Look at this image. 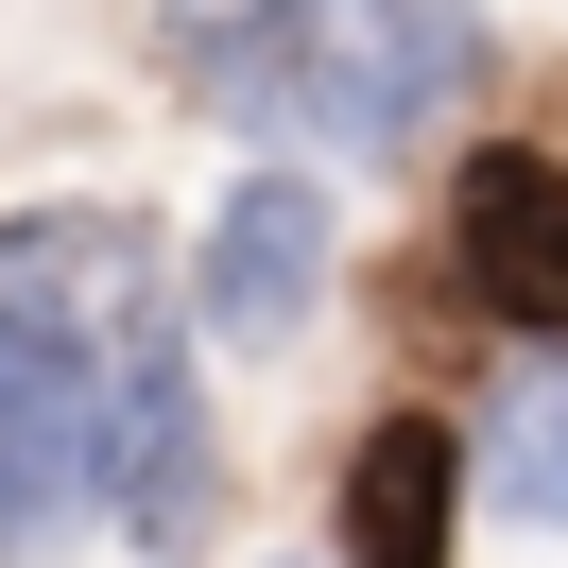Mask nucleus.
<instances>
[{
	"label": "nucleus",
	"mask_w": 568,
	"mask_h": 568,
	"mask_svg": "<svg viewBox=\"0 0 568 568\" xmlns=\"http://www.w3.org/2000/svg\"><path fill=\"white\" fill-rule=\"evenodd\" d=\"M327 311V190L311 173H242L207 224V327L224 345H293Z\"/></svg>",
	"instance_id": "obj_5"
},
{
	"label": "nucleus",
	"mask_w": 568,
	"mask_h": 568,
	"mask_svg": "<svg viewBox=\"0 0 568 568\" xmlns=\"http://www.w3.org/2000/svg\"><path fill=\"white\" fill-rule=\"evenodd\" d=\"M465 551V448L430 414H379L345 448V568H448Z\"/></svg>",
	"instance_id": "obj_6"
},
{
	"label": "nucleus",
	"mask_w": 568,
	"mask_h": 568,
	"mask_svg": "<svg viewBox=\"0 0 568 568\" xmlns=\"http://www.w3.org/2000/svg\"><path fill=\"white\" fill-rule=\"evenodd\" d=\"M483 70V0H190L173 87L242 139H327L396 155L414 121H448V87Z\"/></svg>",
	"instance_id": "obj_1"
},
{
	"label": "nucleus",
	"mask_w": 568,
	"mask_h": 568,
	"mask_svg": "<svg viewBox=\"0 0 568 568\" xmlns=\"http://www.w3.org/2000/svg\"><path fill=\"white\" fill-rule=\"evenodd\" d=\"M139 311H155V224H139V207L0 224V345H36V362H70V379H87Z\"/></svg>",
	"instance_id": "obj_3"
},
{
	"label": "nucleus",
	"mask_w": 568,
	"mask_h": 568,
	"mask_svg": "<svg viewBox=\"0 0 568 568\" xmlns=\"http://www.w3.org/2000/svg\"><path fill=\"white\" fill-rule=\"evenodd\" d=\"M448 276L483 293L499 327H568V155H534V139L465 155V190H448Z\"/></svg>",
	"instance_id": "obj_4"
},
{
	"label": "nucleus",
	"mask_w": 568,
	"mask_h": 568,
	"mask_svg": "<svg viewBox=\"0 0 568 568\" xmlns=\"http://www.w3.org/2000/svg\"><path fill=\"white\" fill-rule=\"evenodd\" d=\"M87 499H104L139 551H190V534L224 517V430H207V396H190L173 311H139L87 362Z\"/></svg>",
	"instance_id": "obj_2"
},
{
	"label": "nucleus",
	"mask_w": 568,
	"mask_h": 568,
	"mask_svg": "<svg viewBox=\"0 0 568 568\" xmlns=\"http://www.w3.org/2000/svg\"><path fill=\"white\" fill-rule=\"evenodd\" d=\"M483 483L517 499V517L568 534V362H517V379H499V414H483Z\"/></svg>",
	"instance_id": "obj_7"
}]
</instances>
